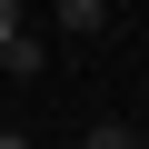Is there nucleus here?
Segmentation results:
<instances>
[{
    "mask_svg": "<svg viewBox=\"0 0 149 149\" xmlns=\"http://www.w3.org/2000/svg\"><path fill=\"white\" fill-rule=\"evenodd\" d=\"M100 20H109V0H60V30L70 40H100Z\"/></svg>",
    "mask_w": 149,
    "mask_h": 149,
    "instance_id": "nucleus-1",
    "label": "nucleus"
},
{
    "mask_svg": "<svg viewBox=\"0 0 149 149\" xmlns=\"http://www.w3.org/2000/svg\"><path fill=\"white\" fill-rule=\"evenodd\" d=\"M80 149H139V129H129V119H100V129H90Z\"/></svg>",
    "mask_w": 149,
    "mask_h": 149,
    "instance_id": "nucleus-2",
    "label": "nucleus"
},
{
    "mask_svg": "<svg viewBox=\"0 0 149 149\" xmlns=\"http://www.w3.org/2000/svg\"><path fill=\"white\" fill-rule=\"evenodd\" d=\"M20 30H30V20H20V0H0V40H20Z\"/></svg>",
    "mask_w": 149,
    "mask_h": 149,
    "instance_id": "nucleus-3",
    "label": "nucleus"
},
{
    "mask_svg": "<svg viewBox=\"0 0 149 149\" xmlns=\"http://www.w3.org/2000/svg\"><path fill=\"white\" fill-rule=\"evenodd\" d=\"M0 149H40V139H30V129H20V119H0Z\"/></svg>",
    "mask_w": 149,
    "mask_h": 149,
    "instance_id": "nucleus-4",
    "label": "nucleus"
}]
</instances>
